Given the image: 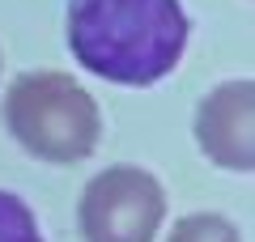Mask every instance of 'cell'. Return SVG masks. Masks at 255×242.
<instances>
[{
    "label": "cell",
    "mask_w": 255,
    "mask_h": 242,
    "mask_svg": "<svg viewBox=\"0 0 255 242\" xmlns=\"http://www.w3.org/2000/svg\"><path fill=\"white\" fill-rule=\"evenodd\" d=\"M191 21L179 0H68V47L102 81L153 85L170 77Z\"/></svg>",
    "instance_id": "cell-1"
},
{
    "label": "cell",
    "mask_w": 255,
    "mask_h": 242,
    "mask_svg": "<svg viewBox=\"0 0 255 242\" xmlns=\"http://www.w3.org/2000/svg\"><path fill=\"white\" fill-rule=\"evenodd\" d=\"M4 127L30 157L73 166L98 149L102 111L68 72H26L4 94Z\"/></svg>",
    "instance_id": "cell-2"
},
{
    "label": "cell",
    "mask_w": 255,
    "mask_h": 242,
    "mask_svg": "<svg viewBox=\"0 0 255 242\" xmlns=\"http://www.w3.org/2000/svg\"><path fill=\"white\" fill-rule=\"evenodd\" d=\"M166 221V191L149 170L111 166L77 200L81 242H153Z\"/></svg>",
    "instance_id": "cell-3"
},
{
    "label": "cell",
    "mask_w": 255,
    "mask_h": 242,
    "mask_svg": "<svg viewBox=\"0 0 255 242\" xmlns=\"http://www.w3.org/2000/svg\"><path fill=\"white\" fill-rule=\"evenodd\" d=\"M196 140L226 170H255V85L226 81L196 111Z\"/></svg>",
    "instance_id": "cell-4"
},
{
    "label": "cell",
    "mask_w": 255,
    "mask_h": 242,
    "mask_svg": "<svg viewBox=\"0 0 255 242\" xmlns=\"http://www.w3.org/2000/svg\"><path fill=\"white\" fill-rule=\"evenodd\" d=\"M0 242H43L30 204L13 191H0Z\"/></svg>",
    "instance_id": "cell-5"
},
{
    "label": "cell",
    "mask_w": 255,
    "mask_h": 242,
    "mask_svg": "<svg viewBox=\"0 0 255 242\" xmlns=\"http://www.w3.org/2000/svg\"><path fill=\"white\" fill-rule=\"evenodd\" d=\"M166 242H243V238H238L234 221L217 213H196V217H183Z\"/></svg>",
    "instance_id": "cell-6"
}]
</instances>
